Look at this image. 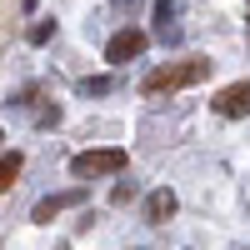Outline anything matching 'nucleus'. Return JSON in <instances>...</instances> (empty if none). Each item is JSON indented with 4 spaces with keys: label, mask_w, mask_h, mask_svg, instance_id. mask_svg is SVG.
Returning <instances> with one entry per match:
<instances>
[{
    "label": "nucleus",
    "mask_w": 250,
    "mask_h": 250,
    "mask_svg": "<svg viewBox=\"0 0 250 250\" xmlns=\"http://www.w3.org/2000/svg\"><path fill=\"white\" fill-rule=\"evenodd\" d=\"M210 110H215V115H225V120L250 115V80H235V85H225V90L210 100Z\"/></svg>",
    "instance_id": "obj_3"
},
{
    "label": "nucleus",
    "mask_w": 250,
    "mask_h": 250,
    "mask_svg": "<svg viewBox=\"0 0 250 250\" xmlns=\"http://www.w3.org/2000/svg\"><path fill=\"white\" fill-rule=\"evenodd\" d=\"M175 210H180V200H175V190H170V185L150 190V200H145V220H150V225H165Z\"/></svg>",
    "instance_id": "obj_6"
},
{
    "label": "nucleus",
    "mask_w": 250,
    "mask_h": 250,
    "mask_svg": "<svg viewBox=\"0 0 250 250\" xmlns=\"http://www.w3.org/2000/svg\"><path fill=\"white\" fill-rule=\"evenodd\" d=\"M125 165H130V155H125L120 145H100V150H80V155L70 160V175L95 180V175H120Z\"/></svg>",
    "instance_id": "obj_2"
},
{
    "label": "nucleus",
    "mask_w": 250,
    "mask_h": 250,
    "mask_svg": "<svg viewBox=\"0 0 250 250\" xmlns=\"http://www.w3.org/2000/svg\"><path fill=\"white\" fill-rule=\"evenodd\" d=\"M45 40H55V20H40L30 30V45H45Z\"/></svg>",
    "instance_id": "obj_9"
},
{
    "label": "nucleus",
    "mask_w": 250,
    "mask_h": 250,
    "mask_svg": "<svg viewBox=\"0 0 250 250\" xmlns=\"http://www.w3.org/2000/svg\"><path fill=\"white\" fill-rule=\"evenodd\" d=\"M130 195H135V180H120V185H115V195H110V200H115V205H125V200H130Z\"/></svg>",
    "instance_id": "obj_11"
},
{
    "label": "nucleus",
    "mask_w": 250,
    "mask_h": 250,
    "mask_svg": "<svg viewBox=\"0 0 250 250\" xmlns=\"http://www.w3.org/2000/svg\"><path fill=\"white\" fill-rule=\"evenodd\" d=\"M175 10H180V5H175V0H155V30H160L165 40H170V35H175V25H170V20H175Z\"/></svg>",
    "instance_id": "obj_7"
},
{
    "label": "nucleus",
    "mask_w": 250,
    "mask_h": 250,
    "mask_svg": "<svg viewBox=\"0 0 250 250\" xmlns=\"http://www.w3.org/2000/svg\"><path fill=\"white\" fill-rule=\"evenodd\" d=\"M80 90H85V95H105V90H110V80H105V75H95V80H85Z\"/></svg>",
    "instance_id": "obj_10"
},
{
    "label": "nucleus",
    "mask_w": 250,
    "mask_h": 250,
    "mask_svg": "<svg viewBox=\"0 0 250 250\" xmlns=\"http://www.w3.org/2000/svg\"><path fill=\"white\" fill-rule=\"evenodd\" d=\"M0 140H5V135H0Z\"/></svg>",
    "instance_id": "obj_12"
},
{
    "label": "nucleus",
    "mask_w": 250,
    "mask_h": 250,
    "mask_svg": "<svg viewBox=\"0 0 250 250\" xmlns=\"http://www.w3.org/2000/svg\"><path fill=\"white\" fill-rule=\"evenodd\" d=\"M210 75V60H175V65H160L140 80L145 95H165V90H185V85H200Z\"/></svg>",
    "instance_id": "obj_1"
},
{
    "label": "nucleus",
    "mask_w": 250,
    "mask_h": 250,
    "mask_svg": "<svg viewBox=\"0 0 250 250\" xmlns=\"http://www.w3.org/2000/svg\"><path fill=\"white\" fill-rule=\"evenodd\" d=\"M20 165H25V160H20L15 150H10L5 160H0V195H5V190H10V185H15V175H20Z\"/></svg>",
    "instance_id": "obj_8"
},
{
    "label": "nucleus",
    "mask_w": 250,
    "mask_h": 250,
    "mask_svg": "<svg viewBox=\"0 0 250 250\" xmlns=\"http://www.w3.org/2000/svg\"><path fill=\"white\" fill-rule=\"evenodd\" d=\"M145 45H150V35H145V30H115L110 45H105V60H110V65H125V60H135Z\"/></svg>",
    "instance_id": "obj_4"
},
{
    "label": "nucleus",
    "mask_w": 250,
    "mask_h": 250,
    "mask_svg": "<svg viewBox=\"0 0 250 250\" xmlns=\"http://www.w3.org/2000/svg\"><path fill=\"white\" fill-rule=\"evenodd\" d=\"M80 200H85V185H75V190H60V195H45V200L30 210V220H35V225H50L60 210H70V205H80Z\"/></svg>",
    "instance_id": "obj_5"
}]
</instances>
